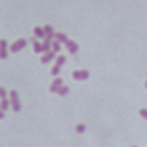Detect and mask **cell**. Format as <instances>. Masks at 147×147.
I'll list each match as a JSON object with an SVG mask.
<instances>
[{"mask_svg": "<svg viewBox=\"0 0 147 147\" xmlns=\"http://www.w3.org/2000/svg\"><path fill=\"white\" fill-rule=\"evenodd\" d=\"M33 51L36 52V53H42V43L40 42H33Z\"/></svg>", "mask_w": 147, "mask_h": 147, "instance_id": "cell-16", "label": "cell"}, {"mask_svg": "<svg viewBox=\"0 0 147 147\" xmlns=\"http://www.w3.org/2000/svg\"><path fill=\"white\" fill-rule=\"evenodd\" d=\"M9 105H10V100H7V98H2L0 100V111H7L9 110Z\"/></svg>", "mask_w": 147, "mask_h": 147, "instance_id": "cell-11", "label": "cell"}, {"mask_svg": "<svg viewBox=\"0 0 147 147\" xmlns=\"http://www.w3.org/2000/svg\"><path fill=\"white\" fill-rule=\"evenodd\" d=\"M133 147H137V146H133Z\"/></svg>", "mask_w": 147, "mask_h": 147, "instance_id": "cell-23", "label": "cell"}, {"mask_svg": "<svg viewBox=\"0 0 147 147\" xmlns=\"http://www.w3.org/2000/svg\"><path fill=\"white\" fill-rule=\"evenodd\" d=\"M26 39H18L12 46H10V52H13V53H18L19 51H22L25 46H26Z\"/></svg>", "mask_w": 147, "mask_h": 147, "instance_id": "cell-3", "label": "cell"}, {"mask_svg": "<svg viewBox=\"0 0 147 147\" xmlns=\"http://www.w3.org/2000/svg\"><path fill=\"white\" fill-rule=\"evenodd\" d=\"M55 40H58L59 43H66L68 38H66V35H65V33L58 32V33H55Z\"/></svg>", "mask_w": 147, "mask_h": 147, "instance_id": "cell-12", "label": "cell"}, {"mask_svg": "<svg viewBox=\"0 0 147 147\" xmlns=\"http://www.w3.org/2000/svg\"><path fill=\"white\" fill-rule=\"evenodd\" d=\"M7 58V42L5 39L0 40V59Z\"/></svg>", "mask_w": 147, "mask_h": 147, "instance_id": "cell-6", "label": "cell"}, {"mask_svg": "<svg viewBox=\"0 0 147 147\" xmlns=\"http://www.w3.org/2000/svg\"><path fill=\"white\" fill-rule=\"evenodd\" d=\"M146 88H147V81H146Z\"/></svg>", "mask_w": 147, "mask_h": 147, "instance_id": "cell-22", "label": "cell"}, {"mask_svg": "<svg viewBox=\"0 0 147 147\" xmlns=\"http://www.w3.org/2000/svg\"><path fill=\"white\" fill-rule=\"evenodd\" d=\"M140 115L147 120V110H146V108H141V110H140Z\"/></svg>", "mask_w": 147, "mask_h": 147, "instance_id": "cell-20", "label": "cell"}, {"mask_svg": "<svg viewBox=\"0 0 147 147\" xmlns=\"http://www.w3.org/2000/svg\"><path fill=\"white\" fill-rule=\"evenodd\" d=\"M43 30H45V38L46 39H55V30H53V28L51 26V25H46V26H43Z\"/></svg>", "mask_w": 147, "mask_h": 147, "instance_id": "cell-7", "label": "cell"}, {"mask_svg": "<svg viewBox=\"0 0 147 147\" xmlns=\"http://www.w3.org/2000/svg\"><path fill=\"white\" fill-rule=\"evenodd\" d=\"M52 51H53L55 53H58V52L61 51V43H59L58 40H52Z\"/></svg>", "mask_w": 147, "mask_h": 147, "instance_id": "cell-15", "label": "cell"}, {"mask_svg": "<svg viewBox=\"0 0 147 147\" xmlns=\"http://www.w3.org/2000/svg\"><path fill=\"white\" fill-rule=\"evenodd\" d=\"M33 33H35V38H36V39H45V30H43V28L36 26V28L33 29Z\"/></svg>", "mask_w": 147, "mask_h": 147, "instance_id": "cell-10", "label": "cell"}, {"mask_svg": "<svg viewBox=\"0 0 147 147\" xmlns=\"http://www.w3.org/2000/svg\"><path fill=\"white\" fill-rule=\"evenodd\" d=\"M65 62H66V58L65 56H56V61H55V65H58V66H62V65H65Z\"/></svg>", "mask_w": 147, "mask_h": 147, "instance_id": "cell-14", "label": "cell"}, {"mask_svg": "<svg viewBox=\"0 0 147 147\" xmlns=\"http://www.w3.org/2000/svg\"><path fill=\"white\" fill-rule=\"evenodd\" d=\"M59 71H61V66H58V65H55L52 69H51V74H52V75L53 77H56L58 75V74H59Z\"/></svg>", "mask_w": 147, "mask_h": 147, "instance_id": "cell-17", "label": "cell"}, {"mask_svg": "<svg viewBox=\"0 0 147 147\" xmlns=\"http://www.w3.org/2000/svg\"><path fill=\"white\" fill-rule=\"evenodd\" d=\"M3 117H5V114H3V111H0V120H2Z\"/></svg>", "mask_w": 147, "mask_h": 147, "instance_id": "cell-21", "label": "cell"}, {"mask_svg": "<svg viewBox=\"0 0 147 147\" xmlns=\"http://www.w3.org/2000/svg\"><path fill=\"white\" fill-rule=\"evenodd\" d=\"M65 45H66V49H68V52H69V53L75 55V53L78 52V48H80V46H78V43H77V42H74V40H69V39H68Z\"/></svg>", "mask_w": 147, "mask_h": 147, "instance_id": "cell-5", "label": "cell"}, {"mask_svg": "<svg viewBox=\"0 0 147 147\" xmlns=\"http://www.w3.org/2000/svg\"><path fill=\"white\" fill-rule=\"evenodd\" d=\"M62 85H63V80H62V78H56V80H53V82L51 84L49 91L55 94V92H58V91H59V88H61Z\"/></svg>", "mask_w": 147, "mask_h": 147, "instance_id": "cell-4", "label": "cell"}, {"mask_svg": "<svg viewBox=\"0 0 147 147\" xmlns=\"http://www.w3.org/2000/svg\"><path fill=\"white\" fill-rule=\"evenodd\" d=\"M9 97H10V105H12L13 111H15V113H19V111L22 110V105H20V100H19L18 92L13 90V91L9 92Z\"/></svg>", "mask_w": 147, "mask_h": 147, "instance_id": "cell-1", "label": "cell"}, {"mask_svg": "<svg viewBox=\"0 0 147 147\" xmlns=\"http://www.w3.org/2000/svg\"><path fill=\"white\" fill-rule=\"evenodd\" d=\"M6 95H7V91L3 87H0V98H6Z\"/></svg>", "mask_w": 147, "mask_h": 147, "instance_id": "cell-19", "label": "cell"}, {"mask_svg": "<svg viewBox=\"0 0 147 147\" xmlns=\"http://www.w3.org/2000/svg\"><path fill=\"white\" fill-rule=\"evenodd\" d=\"M72 78L75 81H85L90 78V72L87 69H80V71H74L72 72Z\"/></svg>", "mask_w": 147, "mask_h": 147, "instance_id": "cell-2", "label": "cell"}, {"mask_svg": "<svg viewBox=\"0 0 147 147\" xmlns=\"http://www.w3.org/2000/svg\"><path fill=\"white\" fill-rule=\"evenodd\" d=\"M85 128H87V127H85L84 124H78V125H77V133H80V134H82V133L85 131Z\"/></svg>", "mask_w": 147, "mask_h": 147, "instance_id": "cell-18", "label": "cell"}, {"mask_svg": "<svg viewBox=\"0 0 147 147\" xmlns=\"http://www.w3.org/2000/svg\"><path fill=\"white\" fill-rule=\"evenodd\" d=\"M68 92H69V87H68V85H62V87L59 88V91H58V94H59L61 97H65Z\"/></svg>", "mask_w": 147, "mask_h": 147, "instance_id": "cell-13", "label": "cell"}, {"mask_svg": "<svg viewBox=\"0 0 147 147\" xmlns=\"http://www.w3.org/2000/svg\"><path fill=\"white\" fill-rule=\"evenodd\" d=\"M56 56H55V52L53 51H49V52H46V53H43V56L40 58V62L42 63H48V62H51L52 59H55Z\"/></svg>", "mask_w": 147, "mask_h": 147, "instance_id": "cell-8", "label": "cell"}, {"mask_svg": "<svg viewBox=\"0 0 147 147\" xmlns=\"http://www.w3.org/2000/svg\"><path fill=\"white\" fill-rule=\"evenodd\" d=\"M49 51H52V40L45 38L43 42H42V52L46 53V52H49Z\"/></svg>", "mask_w": 147, "mask_h": 147, "instance_id": "cell-9", "label": "cell"}]
</instances>
